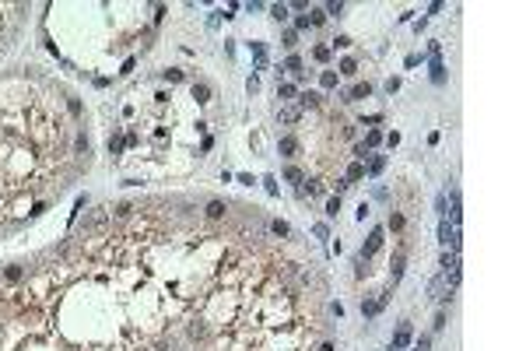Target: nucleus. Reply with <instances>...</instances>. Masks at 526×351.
<instances>
[{
  "mask_svg": "<svg viewBox=\"0 0 526 351\" xmlns=\"http://www.w3.org/2000/svg\"><path fill=\"white\" fill-rule=\"evenodd\" d=\"M319 81H323V88H334V84H337V74H334V70H326Z\"/></svg>",
  "mask_w": 526,
  "mask_h": 351,
  "instance_id": "nucleus-2",
  "label": "nucleus"
},
{
  "mask_svg": "<svg viewBox=\"0 0 526 351\" xmlns=\"http://www.w3.org/2000/svg\"><path fill=\"white\" fill-rule=\"evenodd\" d=\"M337 211H340V197H334V200L326 204V214H337Z\"/></svg>",
  "mask_w": 526,
  "mask_h": 351,
  "instance_id": "nucleus-4",
  "label": "nucleus"
},
{
  "mask_svg": "<svg viewBox=\"0 0 526 351\" xmlns=\"http://www.w3.org/2000/svg\"><path fill=\"white\" fill-rule=\"evenodd\" d=\"M368 92H372V88H368V84H358V88H354V95H351V98H368Z\"/></svg>",
  "mask_w": 526,
  "mask_h": 351,
  "instance_id": "nucleus-3",
  "label": "nucleus"
},
{
  "mask_svg": "<svg viewBox=\"0 0 526 351\" xmlns=\"http://www.w3.org/2000/svg\"><path fill=\"white\" fill-rule=\"evenodd\" d=\"M274 18H277V21H284V18H288V7H284V4H277V7H274Z\"/></svg>",
  "mask_w": 526,
  "mask_h": 351,
  "instance_id": "nucleus-5",
  "label": "nucleus"
},
{
  "mask_svg": "<svg viewBox=\"0 0 526 351\" xmlns=\"http://www.w3.org/2000/svg\"><path fill=\"white\" fill-rule=\"evenodd\" d=\"M362 176H365V169H362V165H354V169L348 172V179H362Z\"/></svg>",
  "mask_w": 526,
  "mask_h": 351,
  "instance_id": "nucleus-6",
  "label": "nucleus"
},
{
  "mask_svg": "<svg viewBox=\"0 0 526 351\" xmlns=\"http://www.w3.org/2000/svg\"><path fill=\"white\" fill-rule=\"evenodd\" d=\"M407 341H411V327L403 323V327L397 330V337H393V348H403V344H407Z\"/></svg>",
  "mask_w": 526,
  "mask_h": 351,
  "instance_id": "nucleus-1",
  "label": "nucleus"
}]
</instances>
